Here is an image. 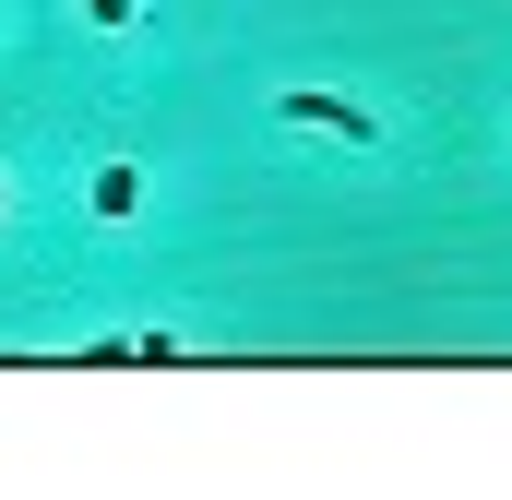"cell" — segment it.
I'll return each mask as SVG.
<instances>
[{"mask_svg":"<svg viewBox=\"0 0 512 500\" xmlns=\"http://www.w3.org/2000/svg\"><path fill=\"white\" fill-rule=\"evenodd\" d=\"M0 215H12V179H0Z\"/></svg>","mask_w":512,"mask_h":500,"instance_id":"4","label":"cell"},{"mask_svg":"<svg viewBox=\"0 0 512 500\" xmlns=\"http://www.w3.org/2000/svg\"><path fill=\"white\" fill-rule=\"evenodd\" d=\"M108 227H131V203H143V167H96V191H84Z\"/></svg>","mask_w":512,"mask_h":500,"instance_id":"2","label":"cell"},{"mask_svg":"<svg viewBox=\"0 0 512 500\" xmlns=\"http://www.w3.org/2000/svg\"><path fill=\"white\" fill-rule=\"evenodd\" d=\"M274 120H298V131H346V143H382V120H370V108H346V96H274Z\"/></svg>","mask_w":512,"mask_h":500,"instance_id":"1","label":"cell"},{"mask_svg":"<svg viewBox=\"0 0 512 500\" xmlns=\"http://www.w3.org/2000/svg\"><path fill=\"white\" fill-rule=\"evenodd\" d=\"M84 24H108V36H120V24H131V0H84Z\"/></svg>","mask_w":512,"mask_h":500,"instance_id":"3","label":"cell"}]
</instances>
